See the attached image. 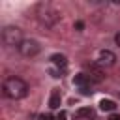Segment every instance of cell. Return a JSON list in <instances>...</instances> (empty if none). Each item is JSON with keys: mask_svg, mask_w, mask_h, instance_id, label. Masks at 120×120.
Wrapping results in <instances>:
<instances>
[{"mask_svg": "<svg viewBox=\"0 0 120 120\" xmlns=\"http://www.w3.org/2000/svg\"><path fill=\"white\" fill-rule=\"evenodd\" d=\"M60 101H62V96H60V90H52L51 92V98H49V107L51 109H58L60 107Z\"/></svg>", "mask_w": 120, "mask_h": 120, "instance_id": "obj_6", "label": "cell"}, {"mask_svg": "<svg viewBox=\"0 0 120 120\" xmlns=\"http://www.w3.org/2000/svg\"><path fill=\"white\" fill-rule=\"evenodd\" d=\"M39 120H52V118H51L49 114H41V116H39Z\"/></svg>", "mask_w": 120, "mask_h": 120, "instance_id": "obj_12", "label": "cell"}, {"mask_svg": "<svg viewBox=\"0 0 120 120\" xmlns=\"http://www.w3.org/2000/svg\"><path fill=\"white\" fill-rule=\"evenodd\" d=\"M19 51H21L22 56H36V54L41 51V47H39V43H38L36 39H24V41L21 43Z\"/></svg>", "mask_w": 120, "mask_h": 120, "instance_id": "obj_3", "label": "cell"}, {"mask_svg": "<svg viewBox=\"0 0 120 120\" xmlns=\"http://www.w3.org/2000/svg\"><path fill=\"white\" fill-rule=\"evenodd\" d=\"M99 109L101 111H114L116 109V103L111 101V99H101L99 101Z\"/></svg>", "mask_w": 120, "mask_h": 120, "instance_id": "obj_10", "label": "cell"}, {"mask_svg": "<svg viewBox=\"0 0 120 120\" xmlns=\"http://www.w3.org/2000/svg\"><path fill=\"white\" fill-rule=\"evenodd\" d=\"M51 62H52V64L58 68V71H62V73H64L66 68H68V60H66L64 54H52V56H51Z\"/></svg>", "mask_w": 120, "mask_h": 120, "instance_id": "obj_5", "label": "cell"}, {"mask_svg": "<svg viewBox=\"0 0 120 120\" xmlns=\"http://www.w3.org/2000/svg\"><path fill=\"white\" fill-rule=\"evenodd\" d=\"M75 28H79V30H81V28H82V22H81V21H77V22H75Z\"/></svg>", "mask_w": 120, "mask_h": 120, "instance_id": "obj_13", "label": "cell"}, {"mask_svg": "<svg viewBox=\"0 0 120 120\" xmlns=\"http://www.w3.org/2000/svg\"><path fill=\"white\" fill-rule=\"evenodd\" d=\"M109 120H120V116H118V114H114V116H111Z\"/></svg>", "mask_w": 120, "mask_h": 120, "instance_id": "obj_15", "label": "cell"}, {"mask_svg": "<svg viewBox=\"0 0 120 120\" xmlns=\"http://www.w3.org/2000/svg\"><path fill=\"white\" fill-rule=\"evenodd\" d=\"M114 60H116L114 52H111V51H107V49L99 51V54H98V66H112Z\"/></svg>", "mask_w": 120, "mask_h": 120, "instance_id": "obj_4", "label": "cell"}, {"mask_svg": "<svg viewBox=\"0 0 120 120\" xmlns=\"http://www.w3.org/2000/svg\"><path fill=\"white\" fill-rule=\"evenodd\" d=\"M2 90H4V96L11 99H21L28 94V84L19 77H8L2 84Z\"/></svg>", "mask_w": 120, "mask_h": 120, "instance_id": "obj_1", "label": "cell"}, {"mask_svg": "<svg viewBox=\"0 0 120 120\" xmlns=\"http://www.w3.org/2000/svg\"><path fill=\"white\" fill-rule=\"evenodd\" d=\"M88 79H94L96 82L103 81V73H101V69H99L98 66H90V75H88Z\"/></svg>", "mask_w": 120, "mask_h": 120, "instance_id": "obj_8", "label": "cell"}, {"mask_svg": "<svg viewBox=\"0 0 120 120\" xmlns=\"http://www.w3.org/2000/svg\"><path fill=\"white\" fill-rule=\"evenodd\" d=\"M2 41H4V45H8V47H17V49H19L24 39H22V34H21L19 28H15V26H6V28L2 30Z\"/></svg>", "mask_w": 120, "mask_h": 120, "instance_id": "obj_2", "label": "cell"}, {"mask_svg": "<svg viewBox=\"0 0 120 120\" xmlns=\"http://www.w3.org/2000/svg\"><path fill=\"white\" fill-rule=\"evenodd\" d=\"M114 39H116V43H118V47H120V34H116V36H114Z\"/></svg>", "mask_w": 120, "mask_h": 120, "instance_id": "obj_14", "label": "cell"}, {"mask_svg": "<svg viewBox=\"0 0 120 120\" xmlns=\"http://www.w3.org/2000/svg\"><path fill=\"white\" fill-rule=\"evenodd\" d=\"M73 84H77L79 88H88V84H90V79H88V75H84V73H79V75H75V77H73Z\"/></svg>", "mask_w": 120, "mask_h": 120, "instance_id": "obj_7", "label": "cell"}, {"mask_svg": "<svg viewBox=\"0 0 120 120\" xmlns=\"http://www.w3.org/2000/svg\"><path fill=\"white\" fill-rule=\"evenodd\" d=\"M90 116H94V111H92L90 107H82V109L77 111V118H79V120H82V118H88V120H90Z\"/></svg>", "mask_w": 120, "mask_h": 120, "instance_id": "obj_9", "label": "cell"}, {"mask_svg": "<svg viewBox=\"0 0 120 120\" xmlns=\"http://www.w3.org/2000/svg\"><path fill=\"white\" fill-rule=\"evenodd\" d=\"M90 92H92V90H88V88H81V94H82V96H88Z\"/></svg>", "mask_w": 120, "mask_h": 120, "instance_id": "obj_11", "label": "cell"}]
</instances>
